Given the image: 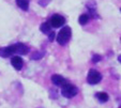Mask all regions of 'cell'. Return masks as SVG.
Returning a JSON list of instances; mask_svg holds the SVG:
<instances>
[{"instance_id": "obj_12", "label": "cell", "mask_w": 121, "mask_h": 108, "mask_svg": "<svg viewBox=\"0 0 121 108\" xmlns=\"http://www.w3.org/2000/svg\"><path fill=\"white\" fill-rule=\"evenodd\" d=\"M89 19H90L89 14H82L79 16V18H78V23H79L82 26H85L88 21H89Z\"/></svg>"}, {"instance_id": "obj_10", "label": "cell", "mask_w": 121, "mask_h": 108, "mask_svg": "<svg viewBox=\"0 0 121 108\" xmlns=\"http://www.w3.org/2000/svg\"><path fill=\"white\" fill-rule=\"evenodd\" d=\"M95 96L101 103H105V102H107L108 99H109V95H108L106 92H98L95 94Z\"/></svg>"}, {"instance_id": "obj_9", "label": "cell", "mask_w": 121, "mask_h": 108, "mask_svg": "<svg viewBox=\"0 0 121 108\" xmlns=\"http://www.w3.org/2000/svg\"><path fill=\"white\" fill-rule=\"evenodd\" d=\"M16 4L18 5L23 11H28L29 10V0H15Z\"/></svg>"}, {"instance_id": "obj_6", "label": "cell", "mask_w": 121, "mask_h": 108, "mask_svg": "<svg viewBox=\"0 0 121 108\" xmlns=\"http://www.w3.org/2000/svg\"><path fill=\"white\" fill-rule=\"evenodd\" d=\"M52 81H53V83L55 86L60 87V88H62L64 85H66V83H68V80L64 78L63 76L58 75V74H55V75L52 76Z\"/></svg>"}, {"instance_id": "obj_18", "label": "cell", "mask_w": 121, "mask_h": 108, "mask_svg": "<svg viewBox=\"0 0 121 108\" xmlns=\"http://www.w3.org/2000/svg\"><path fill=\"white\" fill-rule=\"evenodd\" d=\"M118 108H121V105H120V106H119V107H118Z\"/></svg>"}, {"instance_id": "obj_11", "label": "cell", "mask_w": 121, "mask_h": 108, "mask_svg": "<svg viewBox=\"0 0 121 108\" xmlns=\"http://www.w3.org/2000/svg\"><path fill=\"white\" fill-rule=\"evenodd\" d=\"M52 26H50L49 21L48 23H43L41 26H40V30H41L43 33H45V34H48L49 32H52Z\"/></svg>"}, {"instance_id": "obj_5", "label": "cell", "mask_w": 121, "mask_h": 108, "mask_svg": "<svg viewBox=\"0 0 121 108\" xmlns=\"http://www.w3.org/2000/svg\"><path fill=\"white\" fill-rule=\"evenodd\" d=\"M15 54V47L14 45L7 46V47H1L0 48V57L2 58H9Z\"/></svg>"}, {"instance_id": "obj_14", "label": "cell", "mask_w": 121, "mask_h": 108, "mask_svg": "<svg viewBox=\"0 0 121 108\" xmlns=\"http://www.w3.org/2000/svg\"><path fill=\"white\" fill-rule=\"evenodd\" d=\"M101 60H102V56H100V55H98V54H94L93 56H92V63H98V62H100Z\"/></svg>"}, {"instance_id": "obj_3", "label": "cell", "mask_w": 121, "mask_h": 108, "mask_svg": "<svg viewBox=\"0 0 121 108\" xmlns=\"http://www.w3.org/2000/svg\"><path fill=\"white\" fill-rule=\"evenodd\" d=\"M101 80H102V74L93 69L90 70L89 73H88V76H87L88 83H90V85H96V83H99Z\"/></svg>"}, {"instance_id": "obj_15", "label": "cell", "mask_w": 121, "mask_h": 108, "mask_svg": "<svg viewBox=\"0 0 121 108\" xmlns=\"http://www.w3.org/2000/svg\"><path fill=\"white\" fill-rule=\"evenodd\" d=\"M55 37H56V34H55V32H49L48 33V40H49L50 42H53L54 40H55Z\"/></svg>"}, {"instance_id": "obj_16", "label": "cell", "mask_w": 121, "mask_h": 108, "mask_svg": "<svg viewBox=\"0 0 121 108\" xmlns=\"http://www.w3.org/2000/svg\"><path fill=\"white\" fill-rule=\"evenodd\" d=\"M50 0H40L39 1V4L42 5V7H45V5L48 4V2H49Z\"/></svg>"}, {"instance_id": "obj_4", "label": "cell", "mask_w": 121, "mask_h": 108, "mask_svg": "<svg viewBox=\"0 0 121 108\" xmlns=\"http://www.w3.org/2000/svg\"><path fill=\"white\" fill-rule=\"evenodd\" d=\"M49 24L53 28H59L65 24V18L60 14H54L49 19Z\"/></svg>"}, {"instance_id": "obj_1", "label": "cell", "mask_w": 121, "mask_h": 108, "mask_svg": "<svg viewBox=\"0 0 121 108\" xmlns=\"http://www.w3.org/2000/svg\"><path fill=\"white\" fill-rule=\"evenodd\" d=\"M71 35H72V30L71 28L69 27V26H65L63 27L61 30L59 31L57 35V42L59 45H65L70 39H71Z\"/></svg>"}, {"instance_id": "obj_13", "label": "cell", "mask_w": 121, "mask_h": 108, "mask_svg": "<svg viewBox=\"0 0 121 108\" xmlns=\"http://www.w3.org/2000/svg\"><path fill=\"white\" fill-rule=\"evenodd\" d=\"M44 55H45L44 51H35V53L31 56V59L32 60H40L44 57Z\"/></svg>"}, {"instance_id": "obj_17", "label": "cell", "mask_w": 121, "mask_h": 108, "mask_svg": "<svg viewBox=\"0 0 121 108\" xmlns=\"http://www.w3.org/2000/svg\"><path fill=\"white\" fill-rule=\"evenodd\" d=\"M118 61H119V62L121 63V55H120V56H119V57H118Z\"/></svg>"}, {"instance_id": "obj_19", "label": "cell", "mask_w": 121, "mask_h": 108, "mask_svg": "<svg viewBox=\"0 0 121 108\" xmlns=\"http://www.w3.org/2000/svg\"><path fill=\"white\" fill-rule=\"evenodd\" d=\"M120 11H121V9H120Z\"/></svg>"}, {"instance_id": "obj_2", "label": "cell", "mask_w": 121, "mask_h": 108, "mask_svg": "<svg viewBox=\"0 0 121 108\" xmlns=\"http://www.w3.org/2000/svg\"><path fill=\"white\" fill-rule=\"evenodd\" d=\"M61 93L66 99H72L78 93V88L76 86L72 85V83H68L61 88Z\"/></svg>"}, {"instance_id": "obj_7", "label": "cell", "mask_w": 121, "mask_h": 108, "mask_svg": "<svg viewBox=\"0 0 121 108\" xmlns=\"http://www.w3.org/2000/svg\"><path fill=\"white\" fill-rule=\"evenodd\" d=\"M14 47H15V54H17V55L24 56L29 53V47L24 43H16L14 44Z\"/></svg>"}, {"instance_id": "obj_8", "label": "cell", "mask_w": 121, "mask_h": 108, "mask_svg": "<svg viewBox=\"0 0 121 108\" xmlns=\"http://www.w3.org/2000/svg\"><path fill=\"white\" fill-rule=\"evenodd\" d=\"M11 64L13 65V67L16 70V71H21V70L23 69L24 61L19 56H14V57H12V59H11Z\"/></svg>"}]
</instances>
